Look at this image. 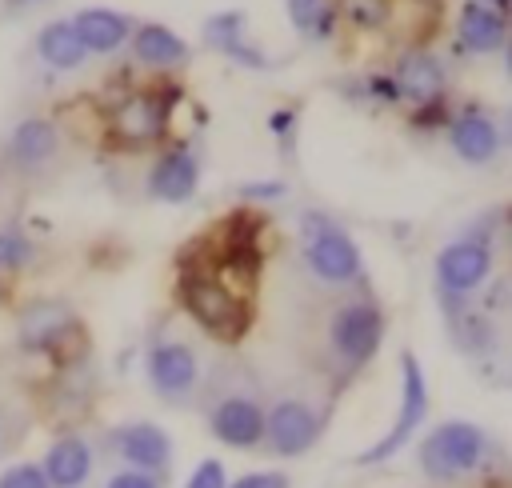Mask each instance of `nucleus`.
Segmentation results:
<instances>
[{"label": "nucleus", "instance_id": "1", "mask_svg": "<svg viewBox=\"0 0 512 488\" xmlns=\"http://www.w3.org/2000/svg\"><path fill=\"white\" fill-rule=\"evenodd\" d=\"M488 452H492V440L480 424L444 420L420 440V472L436 484H452L460 476L480 472Z\"/></svg>", "mask_w": 512, "mask_h": 488}, {"label": "nucleus", "instance_id": "2", "mask_svg": "<svg viewBox=\"0 0 512 488\" xmlns=\"http://www.w3.org/2000/svg\"><path fill=\"white\" fill-rule=\"evenodd\" d=\"M300 236H304V264L316 280L352 284L360 276V248L352 244V236L340 224H332L320 212H304Z\"/></svg>", "mask_w": 512, "mask_h": 488}, {"label": "nucleus", "instance_id": "3", "mask_svg": "<svg viewBox=\"0 0 512 488\" xmlns=\"http://www.w3.org/2000/svg\"><path fill=\"white\" fill-rule=\"evenodd\" d=\"M180 300L192 312V320L200 328H208L212 336L236 340L248 328V304H244V296L236 288H228L224 280H216V276L188 272L180 280Z\"/></svg>", "mask_w": 512, "mask_h": 488}, {"label": "nucleus", "instance_id": "4", "mask_svg": "<svg viewBox=\"0 0 512 488\" xmlns=\"http://www.w3.org/2000/svg\"><path fill=\"white\" fill-rule=\"evenodd\" d=\"M424 416H428L424 368H420V360H416L412 352H404V356H400V408H396V420H392V428H388L372 448H364V452L356 456V464H380V460L396 456V452L416 436V428L424 424Z\"/></svg>", "mask_w": 512, "mask_h": 488}, {"label": "nucleus", "instance_id": "5", "mask_svg": "<svg viewBox=\"0 0 512 488\" xmlns=\"http://www.w3.org/2000/svg\"><path fill=\"white\" fill-rule=\"evenodd\" d=\"M380 340H384V312L372 300H348L332 312L328 344L344 364H352V368L368 364L376 356Z\"/></svg>", "mask_w": 512, "mask_h": 488}, {"label": "nucleus", "instance_id": "6", "mask_svg": "<svg viewBox=\"0 0 512 488\" xmlns=\"http://www.w3.org/2000/svg\"><path fill=\"white\" fill-rule=\"evenodd\" d=\"M488 272H492V248L484 240H452L436 252V284L452 304L476 292L488 280Z\"/></svg>", "mask_w": 512, "mask_h": 488}, {"label": "nucleus", "instance_id": "7", "mask_svg": "<svg viewBox=\"0 0 512 488\" xmlns=\"http://www.w3.org/2000/svg\"><path fill=\"white\" fill-rule=\"evenodd\" d=\"M320 428H324L320 412H316L312 404L296 400V396L276 400V404L264 412V444H268V452H276V456H304V452L320 440Z\"/></svg>", "mask_w": 512, "mask_h": 488}, {"label": "nucleus", "instance_id": "8", "mask_svg": "<svg viewBox=\"0 0 512 488\" xmlns=\"http://www.w3.org/2000/svg\"><path fill=\"white\" fill-rule=\"evenodd\" d=\"M148 380L164 400H184L200 384V360L184 340H160L148 352Z\"/></svg>", "mask_w": 512, "mask_h": 488}, {"label": "nucleus", "instance_id": "9", "mask_svg": "<svg viewBox=\"0 0 512 488\" xmlns=\"http://www.w3.org/2000/svg\"><path fill=\"white\" fill-rule=\"evenodd\" d=\"M208 428L220 444L252 452V448L264 444V408L252 396H224V400L212 404Z\"/></svg>", "mask_w": 512, "mask_h": 488}, {"label": "nucleus", "instance_id": "10", "mask_svg": "<svg viewBox=\"0 0 512 488\" xmlns=\"http://www.w3.org/2000/svg\"><path fill=\"white\" fill-rule=\"evenodd\" d=\"M164 120H168V108L156 92H132L112 108L108 128L120 144H152V140H160Z\"/></svg>", "mask_w": 512, "mask_h": 488}, {"label": "nucleus", "instance_id": "11", "mask_svg": "<svg viewBox=\"0 0 512 488\" xmlns=\"http://www.w3.org/2000/svg\"><path fill=\"white\" fill-rule=\"evenodd\" d=\"M112 444L116 452L128 460V468L136 472H152L160 476L168 464H172V440L160 424H148V420H132V424H120L112 432Z\"/></svg>", "mask_w": 512, "mask_h": 488}, {"label": "nucleus", "instance_id": "12", "mask_svg": "<svg viewBox=\"0 0 512 488\" xmlns=\"http://www.w3.org/2000/svg\"><path fill=\"white\" fill-rule=\"evenodd\" d=\"M72 332H76V320L60 300H36L20 312V344L28 352H52Z\"/></svg>", "mask_w": 512, "mask_h": 488}, {"label": "nucleus", "instance_id": "13", "mask_svg": "<svg viewBox=\"0 0 512 488\" xmlns=\"http://www.w3.org/2000/svg\"><path fill=\"white\" fill-rule=\"evenodd\" d=\"M448 144H452V152L460 156V160H468V164H492L496 160V152H500V144H504V136H500V128H496V120L488 116V112H460L456 120H452V128H448Z\"/></svg>", "mask_w": 512, "mask_h": 488}, {"label": "nucleus", "instance_id": "14", "mask_svg": "<svg viewBox=\"0 0 512 488\" xmlns=\"http://www.w3.org/2000/svg\"><path fill=\"white\" fill-rule=\"evenodd\" d=\"M48 488H84L92 476V444L84 436H60L44 464H40Z\"/></svg>", "mask_w": 512, "mask_h": 488}, {"label": "nucleus", "instance_id": "15", "mask_svg": "<svg viewBox=\"0 0 512 488\" xmlns=\"http://www.w3.org/2000/svg\"><path fill=\"white\" fill-rule=\"evenodd\" d=\"M200 184V164L188 148H172L164 152L156 164H152V176H148V192L156 200H168V204H180L196 192Z\"/></svg>", "mask_w": 512, "mask_h": 488}, {"label": "nucleus", "instance_id": "16", "mask_svg": "<svg viewBox=\"0 0 512 488\" xmlns=\"http://www.w3.org/2000/svg\"><path fill=\"white\" fill-rule=\"evenodd\" d=\"M392 80H396V92L412 96L416 104H432V100H440V92H444V68H440V60H436L432 52H424V48L404 52Z\"/></svg>", "mask_w": 512, "mask_h": 488}, {"label": "nucleus", "instance_id": "17", "mask_svg": "<svg viewBox=\"0 0 512 488\" xmlns=\"http://www.w3.org/2000/svg\"><path fill=\"white\" fill-rule=\"evenodd\" d=\"M128 16L112 12V8H84L76 20H72V32L80 36L84 52H96V56H108L116 52L124 40H128Z\"/></svg>", "mask_w": 512, "mask_h": 488}, {"label": "nucleus", "instance_id": "18", "mask_svg": "<svg viewBox=\"0 0 512 488\" xmlns=\"http://www.w3.org/2000/svg\"><path fill=\"white\" fill-rule=\"evenodd\" d=\"M456 36H460V48H468V52H496V48H504V12L472 0L460 12Z\"/></svg>", "mask_w": 512, "mask_h": 488}, {"label": "nucleus", "instance_id": "19", "mask_svg": "<svg viewBox=\"0 0 512 488\" xmlns=\"http://www.w3.org/2000/svg\"><path fill=\"white\" fill-rule=\"evenodd\" d=\"M56 148H60V132L48 120H40V116L20 120L16 132H12V140H8V156L20 168H40L44 160L56 156Z\"/></svg>", "mask_w": 512, "mask_h": 488}, {"label": "nucleus", "instance_id": "20", "mask_svg": "<svg viewBox=\"0 0 512 488\" xmlns=\"http://www.w3.org/2000/svg\"><path fill=\"white\" fill-rule=\"evenodd\" d=\"M132 52H136V60H144L152 68H172L188 56V44L164 24H140L132 36Z\"/></svg>", "mask_w": 512, "mask_h": 488}, {"label": "nucleus", "instance_id": "21", "mask_svg": "<svg viewBox=\"0 0 512 488\" xmlns=\"http://www.w3.org/2000/svg\"><path fill=\"white\" fill-rule=\"evenodd\" d=\"M36 52H40V60L44 64H52V68H76L88 52H84V44H80V36L72 32V20H52V24H44L40 28V36H36Z\"/></svg>", "mask_w": 512, "mask_h": 488}, {"label": "nucleus", "instance_id": "22", "mask_svg": "<svg viewBox=\"0 0 512 488\" xmlns=\"http://www.w3.org/2000/svg\"><path fill=\"white\" fill-rule=\"evenodd\" d=\"M240 24H244V16H240V12H220V16H212V20L204 24V36H208V44H212V48H220V52L236 56L240 64H252V68L268 64L256 48H244V40H240Z\"/></svg>", "mask_w": 512, "mask_h": 488}, {"label": "nucleus", "instance_id": "23", "mask_svg": "<svg viewBox=\"0 0 512 488\" xmlns=\"http://www.w3.org/2000/svg\"><path fill=\"white\" fill-rule=\"evenodd\" d=\"M288 4V20L304 32V36H324L332 24V4L328 0H284Z\"/></svg>", "mask_w": 512, "mask_h": 488}, {"label": "nucleus", "instance_id": "24", "mask_svg": "<svg viewBox=\"0 0 512 488\" xmlns=\"http://www.w3.org/2000/svg\"><path fill=\"white\" fill-rule=\"evenodd\" d=\"M340 16L356 28H376L388 16V0H340Z\"/></svg>", "mask_w": 512, "mask_h": 488}, {"label": "nucleus", "instance_id": "25", "mask_svg": "<svg viewBox=\"0 0 512 488\" xmlns=\"http://www.w3.org/2000/svg\"><path fill=\"white\" fill-rule=\"evenodd\" d=\"M28 260H32V244H28L20 232L0 228V272H16V268H24Z\"/></svg>", "mask_w": 512, "mask_h": 488}, {"label": "nucleus", "instance_id": "26", "mask_svg": "<svg viewBox=\"0 0 512 488\" xmlns=\"http://www.w3.org/2000/svg\"><path fill=\"white\" fill-rule=\"evenodd\" d=\"M0 488H48L40 464H12L0 472Z\"/></svg>", "mask_w": 512, "mask_h": 488}, {"label": "nucleus", "instance_id": "27", "mask_svg": "<svg viewBox=\"0 0 512 488\" xmlns=\"http://www.w3.org/2000/svg\"><path fill=\"white\" fill-rule=\"evenodd\" d=\"M184 488H228L224 464H220V460H200V464L192 468V476L184 480Z\"/></svg>", "mask_w": 512, "mask_h": 488}, {"label": "nucleus", "instance_id": "28", "mask_svg": "<svg viewBox=\"0 0 512 488\" xmlns=\"http://www.w3.org/2000/svg\"><path fill=\"white\" fill-rule=\"evenodd\" d=\"M104 488H164L160 484V476H152V472H136V468H124V472H116Z\"/></svg>", "mask_w": 512, "mask_h": 488}, {"label": "nucleus", "instance_id": "29", "mask_svg": "<svg viewBox=\"0 0 512 488\" xmlns=\"http://www.w3.org/2000/svg\"><path fill=\"white\" fill-rule=\"evenodd\" d=\"M228 488H288V476L284 472H248V476L232 480Z\"/></svg>", "mask_w": 512, "mask_h": 488}, {"label": "nucleus", "instance_id": "30", "mask_svg": "<svg viewBox=\"0 0 512 488\" xmlns=\"http://www.w3.org/2000/svg\"><path fill=\"white\" fill-rule=\"evenodd\" d=\"M280 192H284V184H244V188H240L244 200H272V196H280Z\"/></svg>", "mask_w": 512, "mask_h": 488}, {"label": "nucleus", "instance_id": "31", "mask_svg": "<svg viewBox=\"0 0 512 488\" xmlns=\"http://www.w3.org/2000/svg\"><path fill=\"white\" fill-rule=\"evenodd\" d=\"M480 4H488V8H496V12H504V8H508V0H480Z\"/></svg>", "mask_w": 512, "mask_h": 488}]
</instances>
